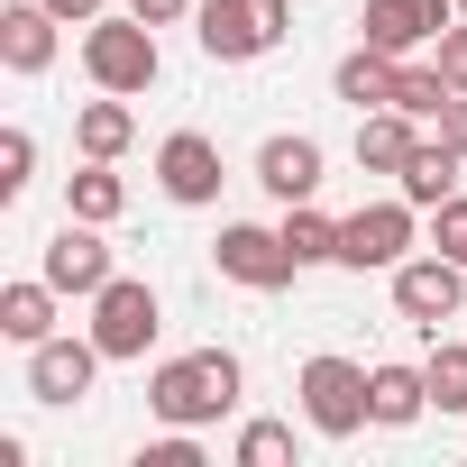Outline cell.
I'll return each instance as SVG.
<instances>
[{
  "label": "cell",
  "instance_id": "cell-17",
  "mask_svg": "<svg viewBox=\"0 0 467 467\" xmlns=\"http://www.w3.org/2000/svg\"><path fill=\"white\" fill-rule=\"evenodd\" d=\"M129 138H138V119H129V92H101V101H83V119H74V147H83V156L119 165V156H129Z\"/></svg>",
  "mask_w": 467,
  "mask_h": 467
},
{
  "label": "cell",
  "instance_id": "cell-10",
  "mask_svg": "<svg viewBox=\"0 0 467 467\" xmlns=\"http://www.w3.org/2000/svg\"><path fill=\"white\" fill-rule=\"evenodd\" d=\"M156 183H165V202H183V211L220 202V147H211L202 129H174V138L156 147Z\"/></svg>",
  "mask_w": 467,
  "mask_h": 467
},
{
  "label": "cell",
  "instance_id": "cell-1",
  "mask_svg": "<svg viewBox=\"0 0 467 467\" xmlns=\"http://www.w3.org/2000/svg\"><path fill=\"white\" fill-rule=\"evenodd\" d=\"M147 403H156V421H174V431H202V421H220L229 403H239V358H229V348L165 358V367H156V385H147Z\"/></svg>",
  "mask_w": 467,
  "mask_h": 467
},
{
  "label": "cell",
  "instance_id": "cell-19",
  "mask_svg": "<svg viewBox=\"0 0 467 467\" xmlns=\"http://www.w3.org/2000/svg\"><path fill=\"white\" fill-rule=\"evenodd\" d=\"M394 74H403V56H385V47H358V56H339V101H358V110H385V101H394Z\"/></svg>",
  "mask_w": 467,
  "mask_h": 467
},
{
  "label": "cell",
  "instance_id": "cell-5",
  "mask_svg": "<svg viewBox=\"0 0 467 467\" xmlns=\"http://www.w3.org/2000/svg\"><path fill=\"white\" fill-rule=\"evenodd\" d=\"M211 266L229 275V285H248V294H285L303 266H294V248H285V229H248V220H229L220 239H211Z\"/></svg>",
  "mask_w": 467,
  "mask_h": 467
},
{
  "label": "cell",
  "instance_id": "cell-13",
  "mask_svg": "<svg viewBox=\"0 0 467 467\" xmlns=\"http://www.w3.org/2000/svg\"><path fill=\"white\" fill-rule=\"evenodd\" d=\"M56 10H47V0H10V10H0V65H10V74H47L56 65Z\"/></svg>",
  "mask_w": 467,
  "mask_h": 467
},
{
  "label": "cell",
  "instance_id": "cell-20",
  "mask_svg": "<svg viewBox=\"0 0 467 467\" xmlns=\"http://www.w3.org/2000/svg\"><path fill=\"white\" fill-rule=\"evenodd\" d=\"M0 330H10L19 348L56 339V285H47V275H37V285H10V294H0Z\"/></svg>",
  "mask_w": 467,
  "mask_h": 467
},
{
  "label": "cell",
  "instance_id": "cell-21",
  "mask_svg": "<svg viewBox=\"0 0 467 467\" xmlns=\"http://www.w3.org/2000/svg\"><path fill=\"white\" fill-rule=\"evenodd\" d=\"M285 248H294V266H339V220L312 202H285Z\"/></svg>",
  "mask_w": 467,
  "mask_h": 467
},
{
  "label": "cell",
  "instance_id": "cell-6",
  "mask_svg": "<svg viewBox=\"0 0 467 467\" xmlns=\"http://www.w3.org/2000/svg\"><path fill=\"white\" fill-rule=\"evenodd\" d=\"M92 339H101V358H147V339H156V285L110 275L92 294Z\"/></svg>",
  "mask_w": 467,
  "mask_h": 467
},
{
  "label": "cell",
  "instance_id": "cell-16",
  "mask_svg": "<svg viewBox=\"0 0 467 467\" xmlns=\"http://www.w3.org/2000/svg\"><path fill=\"white\" fill-rule=\"evenodd\" d=\"M458 165H467V156H458L449 138H421V147L403 156V174H394V183H403V202H412V211H440V202L458 192Z\"/></svg>",
  "mask_w": 467,
  "mask_h": 467
},
{
  "label": "cell",
  "instance_id": "cell-27",
  "mask_svg": "<svg viewBox=\"0 0 467 467\" xmlns=\"http://www.w3.org/2000/svg\"><path fill=\"white\" fill-rule=\"evenodd\" d=\"M138 467H202V440L165 421V440H147V449H138Z\"/></svg>",
  "mask_w": 467,
  "mask_h": 467
},
{
  "label": "cell",
  "instance_id": "cell-18",
  "mask_svg": "<svg viewBox=\"0 0 467 467\" xmlns=\"http://www.w3.org/2000/svg\"><path fill=\"white\" fill-rule=\"evenodd\" d=\"M367 403H376L385 431H403V421L431 412V376H421V367H367Z\"/></svg>",
  "mask_w": 467,
  "mask_h": 467
},
{
  "label": "cell",
  "instance_id": "cell-23",
  "mask_svg": "<svg viewBox=\"0 0 467 467\" xmlns=\"http://www.w3.org/2000/svg\"><path fill=\"white\" fill-rule=\"evenodd\" d=\"M421 376H431V403H440V412H467V348H449V339H440Z\"/></svg>",
  "mask_w": 467,
  "mask_h": 467
},
{
  "label": "cell",
  "instance_id": "cell-32",
  "mask_svg": "<svg viewBox=\"0 0 467 467\" xmlns=\"http://www.w3.org/2000/svg\"><path fill=\"white\" fill-rule=\"evenodd\" d=\"M458 19H467V0H458Z\"/></svg>",
  "mask_w": 467,
  "mask_h": 467
},
{
  "label": "cell",
  "instance_id": "cell-9",
  "mask_svg": "<svg viewBox=\"0 0 467 467\" xmlns=\"http://www.w3.org/2000/svg\"><path fill=\"white\" fill-rule=\"evenodd\" d=\"M458 294H467V266H458V257H403V266H394V312L421 321V330H440V321L458 312Z\"/></svg>",
  "mask_w": 467,
  "mask_h": 467
},
{
  "label": "cell",
  "instance_id": "cell-26",
  "mask_svg": "<svg viewBox=\"0 0 467 467\" xmlns=\"http://www.w3.org/2000/svg\"><path fill=\"white\" fill-rule=\"evenodd\" d=\"M431 248H440V257H458V266H467V192H449V202H440V211H431Z\"/></svg>",
  "mask_w": 467,
  "mask_h": 467
},
{
  "label": "cell",
  "instance_id": "cell-30",
  "mask_svg": "<svg viewBox=\"0 0 467 467\" xmlns=\"http://www.w3.org/2000/svg\"><path fill=\"white\" fill-rule=\"evenodd\" d=\"M440 138H449V147H458V156H467V92H458V101H449V110H440Z\"/></svg>",
  "mask_w": 467,
  "mask_h": 467
},
{
  "label": "cell",
  "instance_id": "cell-3",
  "mask_svg": "<svg viewBox=\"0 0 467 467\" xmlns=\"http://www.w3.org/2000/svg\"><path fill=\"white\" fill-rule=\"evenodd\" d=\"M202 56L211 65H248L266 47H285V0H202Z\"/></svg>",
  "mask_w": 467,
  "mask_h": 467
},
{
  "label": "cell",
  "instance_id": "cell-14",
  "mask_svg": "<svg viewBox=\"0 0 467 467\" xmlns=\"http://www.w3.org/2000/svg\"><path fill=\"white\" fill-rule=\"evenodd\" d=\"M412 147H421V119H412V110H394V101H385V110H358V165H367V174H403Z\"/></svg>",
  "mask_w": 467,
  "mask_h": 467
},
{
  "label": "cell",
  "instance_id": "cell-11",
  "mask_svg": "<svg viewBox=\"0 0 467 467\" xmlns=\"http://www.w3.org/2000/svg\"><path fill=\"white\" fill-rule=\"evenodd\" d=\"M101 376V339H37L28 348V394L37 403H83Z\"/></svg>",
  "mask_w": 467,
  "mask_h": 467
},
{
  "label": "cell",
  "instance_id": "cell-2",
  "mask_svg": "<svg viewBox=\"0 0 467 467\" xmlns=\"http://www.w3.org/2000/svg\"><path fill=\"white\" fill-rule=\"evenodd\" d=\"M83 74L101 83V92H147L156 74H165V56H156V28L129 10V19H92V37H83Z\"/></svg>",
  "mask_w": 467,
  "mask_h": 467
},
{
  "label": "cell",
  "instance_id": "cell-28",
  "mask_svg": "<svg viewBox=\"0 0 467 467\" xmlns=\"http://www.w3.org/2000/svg\"><path fill=\"white\" fill-rule=\"evenodd\" d=\"M440 74H449V92H467V19L440 28Z\"/></svg>",
  "mask_w": 467,
  "mask_h": 467
},
{
  "label": "cell",
  "instance_id": "cell-15",
  "mask_svg": "<svg viewBox=\"0 0 467 467\" xmlns=\"http://www.w3.org/2000/svg\"><path fill=\"white\" fill-rule=\"evenodd\" d=\"M257 183H266L275 202H312V192H321V147H312V138H266V147H257Z\"/></svg>",
  "mask_w": 467,
  "mask_h": 467
},
{
  "label": "cell",
  "instance_id": "cell-8",
  "mask_svg": "<svg viewBox=\"0 0 467 467\" xmlns=\"http://www.w3.org/2000/svg\"><path fill=\"white\" fill-rule=\"evenodd\" d=\"M403 248H412V202H367V211H348L339 220V266H403Z\"/></svg>",
  "mask_w": 467,
  "mask_h": 467
},
{
  "label": "cell",
  "instance_id": "cell-12",
  "mask_svg": "<svg viewBox=\"0 0 467 467\" xmlns=\"http://www.w3.org/2000/svg\"><path fill=\"white\" fill-rule=\"evenodd\" d=\"M47 285H56V294H101V285H110L101 220H74V211H65V229L47 239Z\"/></svg>",
  "mask_w": 467,
  "mask_h": 467
},
{
  "label": "cell",
  "instance_id": "cell-29",
  "mask_svg": "<svg viewBox=\"0 0 467 467\" xmlns=\"http://www.w3.org/2000/svg\"><path fill=\"white\" fill-rule=\"evenodd\" d=\"M129 10H138V19H147V28H174V19H183V10H192V0H129Z\"/></svg>",
  "mask_w": 467,
  "mask_h": 467
},
{
  "label": "cell",
  "instance_id": "cell-25",
  "mask_svg": "<svg viewBox=\"0 0 467 467\" xmlns=\"http://www.w3.org/2000/svg\"><path fill=\"white\" fill-rule=\"evenodd\" d=\"M28 174H37V138H28V129H10V138H0V202H19V192H28Z\"/></svg>",
  "mask_w": 467,
  "mask_h": 467
},
{
  "label": "cell",
  "instance_id": "cell-24",
  "mask_svg": "<svg viewBox=\"0 0 467 467\" xmlns=\"http://www.w3.org/2000/svg\"><path fill=\"white\" fill-rule=\"evenodd\" d=\"M285 458H294V431L285 421H248L239 431V467H285Z\"/></svg>",
  "mask_w": 467,
  "mask_h": 467
},
{
  "label": "cell",
  "instance_id": "cell-4",
  "mask_svg": "<svg viewBox=\"0 0 467 467\" xmlns=\"http://www.w3.org/2000/svg\"><path fill=\"white\" fill-rule=\"evenodd\" d=\"M303 412H312L321 440H358V431L376 421V403H367V367H348V358H312V367H303Z\"/></svg>",
  "mask_w": 467,
  "mask_h": 467
},
{
  "label": "cell",
  "instance_id": "cell-31",
  "mask_svg": "<svg viewBox=\"0 0 467 467\" xmlns=\"http://www.w3.org/2000/svg\"><path fill=\"white\" fill-rule=\"evenodd\" d=\"M47 10H56V19H74V28H92V19H101V0H47Z\"/></svg>",
  "mask_w": 467,
  "mask_h": 467
},
{
  "label": "cell",
  "instance_id": "cell-7",
  "mask_svg": "<svg viewBox=\"0 0 467 467\" xmlns=\"http://www.w3.org/2000/svg\"><path fill=\"white\" fill-rule=\"evenodd\" d=\"M358 28H367V47L412 56V47H440V28H458V0H367Z\"/></svg>",
  "mask_w": 467,
  "mask_h": 467
},
{
  "label": "cell",
  "instance_id": "cell-22",
  "mask_svg": "<svg viewBox=\"0 0 467 467\" xmlns=\"http://www.w3.org/2000/svg\"><path fill=\"white\" fill-rule=\"evenodd\" d=\"M65 211H74V220H119V211H129V183H119L101 156H83V174L65 183Z\"/></svg>",
  "mask_w": 467,
  "mask_h": 467
}]
</instances>
